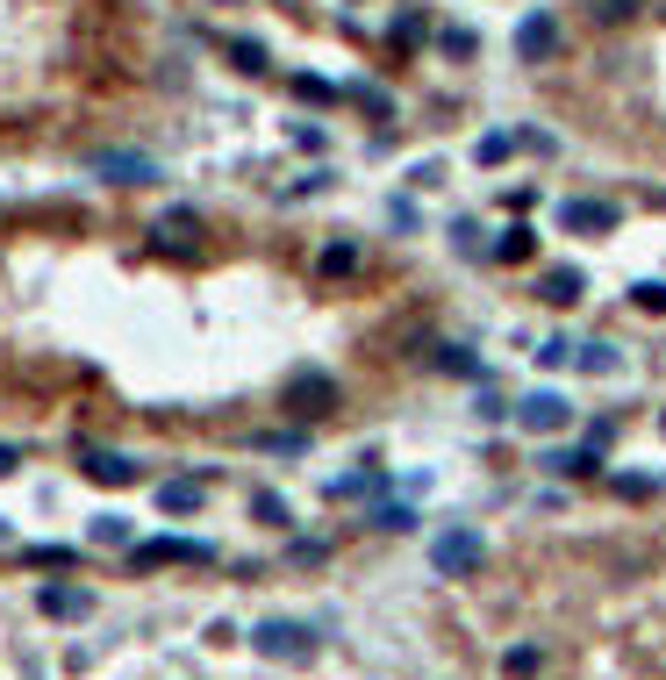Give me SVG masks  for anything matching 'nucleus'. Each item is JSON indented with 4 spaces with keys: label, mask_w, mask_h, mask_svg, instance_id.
I'll return each instance as SVG.
<instances>
[{
    "label": "nucleus",
    "mask_w": 666,
    "mask_h": 680,
    "mask_svg": "<svg viewBox=\"0 0 666 680\" xmlns=\"http://www.w3.org/2000/svg\"><path fill=\"white\" fill-rule=\"evenodd\" d=\"M294 94H301V101H337V86H330V80H309V72H301Z\"/></svg>",
    "instance_id": "nucleus-29"
},
{
    "label": "nucleus",
    "mask_w": 666,
    "mask_h": 680,
    "mask_svg": "<svg viewBox=\"0 0 666 680\" xmlns=\"http://www.w3.org/2000/svg\"><path fill=\"white\" fill-rule=\"evenodd\" d=\"M194 237H201V216H194V208H173V216H158L150 244H158V251H187Z\"/></svg>",
    "instance_id": "nucleus-10"
},
{
    "label": "nucleus",
    "mask_w": 666,
    "mask_h": 680,
    "mask_svg": "<svg viewBox=\"0 0 666 680\" xmlns=\"http://www.w3.org/2000/svg\"><path fill=\"white\" fill-rule=\"evenodd\" d=\"M230 57H237V72H266V43H251V36H230Z\"/></svg>",
    "instance_id": "nucleus-21"
},
{
    "label": "nucleus",
    "mask_w": 666,
    "mask_h": 680,
    "mask_svg": "<svg viewBox=\"0 0 666 680\" xmlns=\"http://www.w3.org/2000/svg\"><path fill=\"white\" fill-rule=\"evenodd\" d=\"M437 51H445V57H474L480 43H474V29H445V36H437Z\"/></svg>",
    "instance_id": "nucleus-24"
},
{
    "label": "nucleus",
    "mask_w": 666,
    "mask_h": 680,
    "mask_svg": "<svg viewBox=\"0 0 666 680\" xmlns=\"http://www.w3.org/2000/svg\"><path fill=\"white\" fill-rule=\"evenodd\" d=\"M631 8H638V0H587V14H595V22H624Z\"/></svg>",
    "instance_id": "nucleus-26"
},
{
    "label": "nucleus",
    "mask_w": 666,
    "mask_h": 680,
    "mask_svg": "<svg viewBox=\"0 0 666 680\" xmlns=\"http://www.w3.org/2000/svg\"><path fill=\"white\" fill-rule=\"evenodd\" d=\"M559 230H573V237H610V230H616V208H610V201H566V208H559Z\"/></svg>",
    "instance_id": "nucleus-7"
},
{
    "label": "nucleus",
    "mask_w": 666,
    "mask_h": 680,
    "mask_svg": "<svg viewBox=\"0 0 666 680\" xmlns=\"http://www.w3.org/2000/svg\"><path fill=\"white\" fill-rule=\"evenodd\" d=\"M517 51L531 57V65H538V57H552L559 51V22H552V14H531V22L517 29Z\"/></svg>",
    "instance_id": "nucleus-12"
},
{
    "label": "nucleus",
    "mask_w": 666,
    "mask_h": 680,
    "mask_svg": "<svg viewBox=\"0 0 666 680\" xmlns=\"http://www.w3.org/2000/svg\"><path fill=\"white\" fill-rule=\"evenodd\" d=\"M531 251H538V230H531V222H517V230H502V244H495V259H502V265H523V259H531Z\"/></svg>",
    "instance_id": "nucleus-14"
},
{
    "label": "nucleus",
    "mask_w": 666,
    "mask_h": 680,
    "mask_svg": "<svg viewBox=\"0 0 666 680\" xmlns=\"http://www.w3.org/2000/svg\"><path fill=\"white\" fill-rule=\"evenodd\" d=\"M573 366H581L587 380H602V373H616V352H610V344H581V358H573Z\"/></svg>",
    "instance_id": "nucleus-18"
},
{
    "label": "nucleus",
    "mask_w": 666,
    "mask_h": 680,
    "mask_svg": "<svg viewBox=\"0 0 666 680\" xmlns=\"http://www.w3.org/2000/svg\"><path fill=\"white\" fill-rule=\"evenodd\" d=\"M502 673H509V680H531V673H538V645H509V652H502Z\"/></svg>",
    "instance_id": "nucleus-19"
},
{
    "label": "nucleus",
    "mask_w": 666,
    "mask_h": 680,
    "mask_svg": "<svg viewBox=\"0 0 666 680\" xmlns=\"http://www.w3.org/2000/svg\"><path fill=\"white\" fill-rule=\"evenodd\" d=\"M251 516H259V523H287V502L272 488H259V494H251Z\"/></svg>",
    "instance_id": "nucleus-23"
},
{
    "label": "nucleus",
    "mask_w": 666,
    "mask_h": 680,
    "mask_svg": "<svg viewBox=\"0 0 666 680\" xmlns=\"http://www.w3.org/2000/svg\"><path fill=\"white\" fill-rule=\"evenodd\" d=\"M631 308H645V315H666V280H638V286H631Z\"/></svg>",
    "instance_id": "nucleus-20"
},
{
    "label": "nucleus",
    "mask_w": 666,
    "mask_h": 680,
    "mask_svg": "<svg viewBox=\"0 0 666 680\" xmlns=\"http://www.w3.org/2000/svg\"><path fill=\"white\" fill-rule=\"evenodd\" d=\"M287 408H301V416H330V408H337V387H330L323 373H301V380L287 387Z\"/></svg>",
    "instance_id": "nucleus-9"
},
{
    "label": "nucleus",
    "mask_w": 666,
    "mask_h": 680,
    "mask_svg": "<svg viewBox=\"0 0 666 680\" xmlns=\"http://www.w3.org/2000/svg\"><path fill=\"white\" fill-rule=\"evenodd\" d=\"M37 609L58 616V624H80V616H94V595H86V587H65V580H43L37 587Z\"/></svg>",
    "instance_id": "nucleus-5"
},
{
    "label": "nucleus",
    "mask_w": 666,
    "mask_h": 680,
    "mask_svg": "<svg viewBox=\"0 0 666 680\" xmlns=\"http://www.w3.org/2000/svg\"><path fill=\"white\" fill-rule=\"evenodd\" d=\"M315 265H323V280H344V272L358 265V244H323V259H315Z\"/></svg>",
    "instance_id": "nucleus-17"
},
{
    "label": "nucleus",
    "mask_w": 666,
    "mask_h": 680,
    "mask_svg": "<svg viewBox=\"0 0 666 680\" xmlns=\"http://www.w3.org/2000/svg\"><path fill=\"white\" fill-rule=\"evenodd\" d=\"M22 566L51 573V566H72V552H65V544H37V552H22Z\"/></svg>",
    "instance_id": "nucleus-22"
},
{
    "label": "nucleus",
    "mask_w": 666,
    "mask_h": 680,
    "mask_svg": "<svg viewBox=\"0 0 666 680\" xmlns=\"http://www.w3.org/2000/svg\"><path fill=\"white\" fill-rule=\"evenodd\" d=\"M566 358H573L566 337H544V344H538V366H566Z\"/></svg>",
    "instance_id": "nucleus-28"
},
{
    "label": "nucleus",
    "mask_w": 666,
    "mask_h": 680,
    "mask_svg": "<svg viewBox=\"0 0 666 680\" xmlns=\"http://www.w3.org/2000/svg\"><path fill=\"white\" fill-rule=\"evenodd\" d=\"M544 465H552V473H566V480H587V473H602V451H595V444H581V451H544Z\"/></svg>",
    "instance_id": "nucleus-13"
},
{
    "label": "nucleus",
    "mask_w": 666,
    "mask_h": 680,
    "mask_svg": "<svg viewBox=\"0 0 666 680\" xmlns=\"http://www.w3.org/2000/svg\"><path fill=\"white\" fill-rule=\"evenodd\" d=\"M86 165H94L101 179H115V187H150V179H158V165H150L144 150H94Z\"/></svg>",
    "instance_id": "nucleus-4"
},
{
    "label": "nucleus",
    "mask_w": 666,
    "mask_h": 680,
    "mask_svg": "<svg viewBox=\"0 0 666 680\" xmlns=\"http://www.w3.org/2000/svg\"><path fill=\"white\" fill-rule=\"evenodd\" d=\"M430 566H437V580H466V573H480V537L474 531H437L430 537Z\"/></svg>",
    "instance_id": "nucleus-2"
},
{
    "label": "nucleus",
    "mask_w": 666,
    "mask_h": 680,
    "mask_svg": "<svg viewBox=\"0 0 666 680\" xmlns=\"http://www.w3.org/2000/svg\"><path fill=\"white\" fill-rule=\"evenodd\" d=\"M80 473H86V480H101V488H129L144 465L123 459V451H80Z\"/></svg>",
    "instance_id": "nucleus-8"
},
{
    "label": "nucleus",
    "mask_w": 666,
    "mask_h": 680,
    "mask_svg": "<svg viewBox=\"0 0 666 680\" xmlns=\"http://www.w3.org/2000/svg\"><path fill=\"white\" fill-rule=\"evenodd\" d=\"M208 544L194 537H158V544H129V573H150V566H208Z\"/></svg>",
    "instance_id": "nucleus-3"
},
{
    "label": "nucleus",
    "mask_w": 666,
    "mask_h": 680,
    "mask_svg": "<svg viewBox=\"0 0 666 680\" xmlns=\"http://www.w3.org/2000/svg\"><path fill=\"white\" fill-rule=\"evenodd\" d=\"M566 416H573L566 395H523V401H517V430H531V437H552Z\"/></svg>",
    "instance_id": "nucleus-6"
},
{
    "label": "nucleus",
    "mask_w": 666,
    "mask_h": 680,
    "mask_svg": "<svg viewBox=\"0 0 666 680\" xmlns=\"http://www.w3.org/2000/svg\"><path fill=\"white\" fill-rule=\"evenodd\" d=\"M538 301L573 308V301H581V272H573V265H544V272H538Z\"/></svg>",
    "instance_id": "nucleus-11"
},
{
    "label": "nucleus",
    "mask_w": 666,
    "mask_h": 680,
    "mask_svg": "<svg viewBox=\"0 0 666 680\" xmlns=\"http://www.w3.org/2000/svg\"><path fill=\"white\" fill-rule=\"evenodd\" d=\"M523 144V136H502V129H488V136H480V144H474V165H502L509 158V150H517Z\"/></svg>",
    "instance_id": "nucleus-16"
},
{
    "label": "nucleus",
    "mask_w": 666,
    "mask_h": 680,
    "mask_svg": "<svg viewBox=\"0 0 666 680\" xmlns=\"http://www.w3.org/2000/svg\"><path fill=\"white\" fill-rule=\"evenodd\" d=\"M94 537H108V544H129V516H94Z\"/></svg>",
    "instance_id": "nucleus-27"
},
{
    "label": "nucleus",
    "mask_w": 666,
    "mask_h": 680,
    "mask_svg": "<svg viewBox=\"0 0 666 680\" xmlns=\"http://www.w3.org/2000/svg\"><path fill=\"white\" fill-rule=\"evenodd\" d=\"M251 652H259V659H280V667H309V659H315V630L272 616V624L251 630Z\"/></svg>",
    "instance_id": "nucleus-1"
},
{
    "label": "nucleus",
    "mask_w": 666,
    "mask_h": 680,
    "mask_svg": "<svg viewBox=\"0 0 666 680\" xmlns=\"http://www.w3.org/2000/svg\"><path fill=\"white\" fill-rule=\"evenodd\" d=\"M287 558H294V566H323V558H330V544H315V537H294V544H287Z\"/></svg>",
    "instance_id": "nucleus-25"
},
{
    "label": "nucleus",
    "mask_w": 666,
    "mask_h": 680,
    "mask_svg": "<svg viewBox=\"0 0 666 680\" xmlns=\"http://www.w3.org/2000/svg\"><path fill=\"white\" fill-rule=\"evenodd\" d=\"M158 509H165V516H187V509H201V480H173V488H158Z\"/></svg>",
    "instance_id": "nucleus-15"
}]
</instances>
